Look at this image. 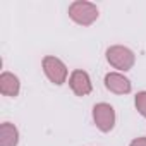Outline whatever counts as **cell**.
Wrapping results in <instances>:
<instances>
[{
	"mask_svg": "<svg viewBox=\"0 0 146 146\" xmlns=\"http://www.w3.org/2000/svg\"><path fill=\"white\" fill-rule=\"evenodd\" d=\"M69 17L79 26H91L98 19V7L86 0H76L69 5Z\"/></svg>",
	"mask_w": 146,
	"mask_h": 146,
	"instance_id": "6da1fadb",
	"label": "cell"
},
{
	"mask_svg": "<svg viewBox=\"0 0 146 146\" xmlns=\"http://www.w3.org/2000/svg\"><path fill=\"white\" fill-rule=\"evenodd\" d=\"M107 60L113 69L119 70H131L134 62H136V55L131 48L122 46V45H113L107 50Z\"/></svg>",
	"mask_w": 146,
	"mask_h": 146,
	"instance_id": "7a4b0ae2",
	"label": "cell"
},
{
	"mask_svg": "<svg viewBox=\"0 0 146 146\" xmlns=\"http://www.w3.org/2000/svg\"><path fill=\"white\" fill-rule=\"evenodd\" d=\"M43 70H45V76L57 86L64 84L67 79V74H69L65 64L53 55H46L43 58Z\"/></svg>",
	"mask_w": 146,
	"mask_h": 146,
	"instance_id": "3957f363",
	"label": "cell"
},
{
	"mask_svg": "<svg viewBox=\"0 0 146 146\" xmlns=\"http://www.w3.org/2000/svg\"><path fill=\"white\" fill-rule=\"evenodd\" d=\"M93 120L102 132H110L115 125V110L108 103H96L93 107Z\"/></svg>",
	"mask_w": 146,
	"mask_h": 146,
	"instance_id": "277c9868",
	"label": "cell"
},
{
	"mask_svg": "<svg viewBox=\"0 0 146 146\" xmlns=\"http://www.w3.org/2000/svg\"><path fill=\"white\" fill-rule=\"evenodd\" d=\"M69 86H70L72 91H74V95H78V96H86L93 90V84H91V79L88 76V72H84L81 69L72 70V74L69 78Z\"/></svg>",
	"mask_w": 146,
	"mask_h": 146,
	"instance_id": "5b68a950",
	"label": "cell"
},
{
	"mask_svg": "<svg viewBox=\"0 0 146 146\" xmlns=\"http://www.w3.org/2000/svg\"><path fill=\"white\" fill-rule=\"evenodd\" d=\"M105 88L115 95H127L132 90L131 81L120 72H108L105 76Z\"/></svg>",
	"mask_w": 146,
	"mask_h": 146,
	"instance_id": "8992f818",
	"label": "cell"
},
{
	"mask_svg": "<svg viewBox=\"0 0 146 146\" xmlns=\"http://www.w3.org/2000/svg\"><path fill=\"white\" fill-rule=\"evenodd\" d=\"M21 90V83L19 78L14 76L12 72H2L0 76V91L5 96H17Z\"/></svg>",
	"mask_w": 146,
	"mask_h": 146,
	"instance_id": "52a82bcc",
	"label": "cell"
},
{
	"mask_svg": "<svg viewBox=\"0 0 146 146\" xmlns=\"http://www.w3.org/2000/svg\"><path fill=\"white\" fill-rule=\"evenodd\" d=\"M19 143V131L14 124L4 122L0 125V146H17Z\"/></svg>",
	"mask_w": 146,
	"mask_h": 146,
	"instance_id": "ba28073f",
	"label": "cell"
},
{
	"mask_svg": "<svg viewBox=\"0 0 146 146\" xmlns=\"http://www.w3.org/2000/svg\"><path fill=\"white\" fill-rule=\"evenodd\" d=\"M134 103H136L137 112H139L143 117H146V91H139V93L136 95V98H134Z\"/></svg>",
	"mask_w": 146,
	"mask_h": 146,
	"instance_id": "9c48e42d",
	"label": "cell"
},
{
	"mask_svg": "<svg viewBox=\"0 0 146 146\" xmlns=\"http://www.w3.org/2000/svg\"><path fill=\"white\" fill-rule=\"evenodd\" d=\"M129 146H146V137H136L131 141Z\"/></svg>",
	"mask_w": 146,
	"mask_h": 146,
	"instance_id": "30bf717a",
	"label": "cell"
}]
</instances>
